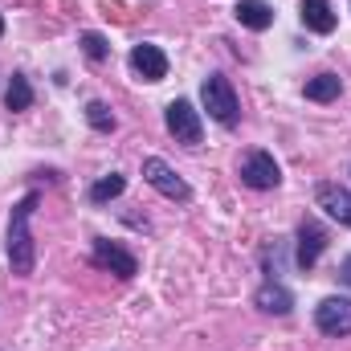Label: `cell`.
I'll return each instance as SVG.
<instances>
[{
    "mask_svg": "<svg viewBox=\"0 0 351 351\" xmlns=\"http://www.w3.org/2000/svg\"><path fill=\"white\" fill-rule=\"evenodd\" d=\"M37 192H29V196H21L16 204H12V213H8V265H12V274L16 278H29L33 274V265H37V245H33V233H29V221H33V213H37Z\"/></svg>",
    "mask_w": 351,
    "mask_h": 351,
    "instance_id": "obj_1",
    "label": "cell"
},
{
    "mask_svg": "<svg viewBox=\"0 0 351 351\" xmlns=\"http://www.w3.org/2000/svg\"><path fill=\"white\" fill-rule=\"evenodd\" d=\"M200 102H204L208 119H217L221 127H237L241 102H237V90H233V82H229L225 74H208V78L200 82Z\"/></svg>",
    "mask_w": 351,
    "mask_h": 351,
    "instance_id": "obj_2",
    "label": "cell"
},
{
    "mask_svg": "<svg viewBox=\"0 0 351 351\" xmlns=\"http://www.w3.org/2000/svg\"><path fill=\"white\" fill-rule=\"evenodd\" d=\"M164 123H168V135H172L176 143H184V147H200V139H204V123H200V110H196L188 98L168 102Z\"/></svg>",
    "mask_w": 351,
    "mask_h": 351,
    "instance_id": "obj_3",
    "label": "cell"
},
{
    "mask_svg": "<svg viewBox=\"0 0 351 351\" xmlns=\"http://www.w3.org/2000/svg\"><path fill=\"white\" fill-rule=\"evenodd\" d=\"M237 176H241V184L254 188V192H269V188L282 184V168H278V160H274L269 152H245Z\"/></svg>",
    "mask_w": 351,
    "mask_h": 351,
    "instance_id": "obj_4",
    "label": "cell"
},
{
    "mask_svg": "<svg viewBox=\"0 0 351 351\" xmlns=\"http://www.w3.org/2000/svg\"><path fill=\"white\" fill-rule=\"evenodd\" d=\"M143 180L160 192V196H168V200H192V188H188V180L184 176H176V168H168L160 156H147L143 160Z\"/></svg>",
    "mask_w": 351,
    "mask_h": 351,
    "instance_id": "obj_5",
    "label": "cell"
},
{
    "mask_svg": "<svg viewBox=\"0 0 351 351\" xmlns=\"http://www.w3.org/2000/svg\"><path fill=\"white\" fill-rule=\"evenodd\" d=\"M315 327L331 339L351 335V298H323L315 306Z\"/></svg>",
    "mask_w": 351,
    "mask_h": 351,
    "instance_id": "obj_6",
    "label": "cell"
},
{
    "mask_svg": "<svg viewBox=\"0 0 351 351\" xmlns=\"http://www.w3.org/2000/svg\"><path fill=\"white\" fill-rule=\"evenodd\" d=\"M294 237H298V250H294V262H298V269H315L319 254L327 250V229H323L319 221H302Z\"/></svg>",
    "mask_w": 351,
    "mask_h": 351,
    "instance_id": "obj_7",
    "label": "cell"
},
{
    "mask_svg": "<svg viewBox=\"0 0 351 351\" xmlns=\"http://www.w3.org/2000/svg\"><path fill=\"white\" fill-rule=\"evenodd\" d=\"M127 62H131V70H135L143 82H164V78H168V53H164L160 45H135Z\"/></svg>",
    "mask_w": 351,
    "mask_h": 351,
    "instance_id": "obj_8",
    "label": "cell"
},
{
    "mask_svg": "<svg viewBox=\"0 0 351 351\" xmlns=\"http://www.w3.org/2000/svg\"><path fill=\"white\" fill-rule=\"evenodd\" d=\"M315 204H319L331 221H339V225L351 229V192L348 188H339V184H319V188H315Z\"/></svg>",
    "mask_w": 351,
    "mask_h": 351,
    "instance_id": "obj_9",
    "label": "cell"
},
{
    "mask_svg": "<svg viewBox=\"0 0 351 351\" xmlns=\"http://www.w3.org/2000/svg\"><path fill=\"white\" fill-rule=\"evenodd\" d=\"M94 265H102V269H110L119 278H135L139 274V262L114 241H94Z\"/></svg>",
    "mask_w": 351,
    "mask_h": 351,
    "instance_id": "obj_10",
    "label": "cell"
},
{
    "mask_svg": "<svg viewBox=\"0 0 351 351\" xmlns=\"http://www.w3.org/2000/svg\"><path fill=\"white\" fill-rule=\"evenodd\" d=\"M254 306L262 311V315H290L294 311V294L282 286V282H262L258 290H254Z\"/></svg>",
    "mask_w": 351,
    "mask_h": 351,
    "instance_id": "obj_11",
    "label": "cell"
},
{
    "mask_svg": "<svg viewBox=\"0 0 351 351\" xmlns=\"http://www.w3.org/2000/svg\"><path fill=\"white\" fill-rule=\"evenodd\" d=\"M302 25L311 29V33H335V8H331V0H302Z\"/></svg>",
    "mask_w": 351,
    "mask_h": 351,
    "instance_id": "obj_12",
    "label": "cell"
},
{
    "mask_svg": "<svg viewBox=\"0 0 351 351\" xmlns=\"http://www.w3.org/2000/svg\"><path fill=\"white\" fill-rule=\"evenodd\" d=\"M233 16H237L241 29H254V33H265V29L274 25V8H269L265 0H241V4L233 8Z\"/></svg>",
    "mask_w": 351,
    "mask_h": 351,
    "instance_id": "obj_13",
    "label": "cell"
},
{
    "mask_svg": "<svg viewBox=\"0 0 351 351\" xmlns=\"http://www.w3.org/2000/svg\"><path fill=\"white\" fill-rule=\"evenodd\" d=\"M339 90H343L339 74H319V78H311V82L302 86V94H306L311 102H335V98H339Z\"/></svg>",
    "mask_w": 351,
    "mask_h": 351,
    "instance_id": "obj_14",
    "label": "cell"
},
{
    "mask_svg": "<svg viewBox=\"0 0 351 351\" xmlns=\"http://www.w3.org/2000/svg\"><path fill=\"white\" fill-rule=\"evenodd\" d=\"M4 106H8V110H29V106H33V86H29V78H25V74H12V78H8Z\"/></svg>",
    "mask_w": 351,
    "mask_h": 351,
    "instance_id": "obj_15",
    "label": "cell"
},
{
    "mask_svg": "<svg viewBox=\"0 0 351 351\" xmlns=\"http://www.w3.org/2000/svg\"><path fill=\"white\" fill-rule=\"evenodd\" d=\"M123 188H127V180H123L119 172L102 176V180H94V184H90V204H106V200L123 196Z\"/></svg>",
    "mask_w": 351,
    "mask_h": 351,
    "instance_id": "obj_16",
    "label": "cell"
},
{
    "mask_svg": "<svg viewBox=\"0 0 351 351\" xmlns=\"http://www.w3.org/2000/svg\"><path fill=\"white\" fill-rule=\"evenodd\" d=\"M86 123L94 127V131H102V135H110V131L119 127V119L110 114V106H106V102H98V98L86 102Z\"/></svg>",
    "mask_w": 351,
    "mask_h": 351,
    "instance_id": "obj_17",
    "label": "cell"
},
{
    "mask_svg": "<svg viewBox=\"0 0 351 351\" xmlns=\"http://www.w3.org/2000/svg\"><path fill=\"white\" fill-rule=\"evenodd\" d=\"M82 53H86L90 62H102V58L110 53V45H106L102 33H82Z\"/></svg>",
    "mask_w": 351,
    "mask_h": 351,
    "instance_id": "obj_18",
    "label": "cell"
},
{
    "mask_svg": "<svg viewBox=\"0 0 351 351\" xmlns=\"http://www.w3.org/2000/svg\"><path fill=\"white\" fill-rule=\"evenodd\" d=\"M339 278L351 286V258H343V265H339Z\"/></svg>",
    "mask_w": 351,
    "mask_h": 351,
    "instance_id": "obj_19",
    "label": "cell"
},
{
    "mask_svg": "<svg viewBox=\"0 0 351 351\" xmlns=\"http://www.w3.org/2000/svg\"><path fill=\"white\" fill-rule=\"evenodd\" d=\"M0 37H4V16H0Z\"/></svg>",
    "mask_w": 351,
    "mask_h": 351,
    "instance_id": "obj_20",
    "label": "cell"
}]
</instances>
